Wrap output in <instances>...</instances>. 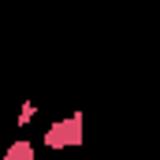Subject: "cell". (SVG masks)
Returning <instances> with one entry per match:
<instances>
[{
    "instance_id": "cell-1",
    "label": "cell",
    "mask_w": 160,
    "mask_h": 160,
    "mask_svg": "<svg viewBox=\"0 0 160 160\" xmlns=\"http://www.w3.org/2000/svg\"><path fill=\"white\" fill-rule=\"evenodd\" d=\"M82 123L86 116L82 112H71L63 119H52L41 134V149H52V153H63V149H78L82 145Z\"/></svg>"
},
{
    "instance_id": "cell-2",
    "label": "cell",
    "mask_w": 160,
    "mask_h": 160,
    "mask_svg": "<svg viewBox=\"0 0 160 160\" xmlns=\"http://www.w3.org/2000/svg\"><path fill=\"white\" fill-rule=\"evenodd\" d=\"M0 160H38V149H34L30 138H15V142L4 149V157H0Z\"/></svg>"
},
{
    "instance_id": "cell-3",
    "label": "cell",
    "mask_w": 160,
    "mask_h": 160,
    "mask_svg": "<svg viewBox=\"0 0 160 160\" xmlns=\"http://www.w3.org/2000/svg\"><path fill=\"white\" fill-rule=\"evenodd\" d=\"M38 119V101H22V104H19V112H15V127H19V130H26V127H30V123Z\"/></svg>"
}]
</instances>
